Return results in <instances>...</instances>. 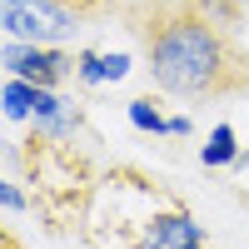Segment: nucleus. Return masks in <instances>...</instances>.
I'll return each mask as SVG.
<instances>
[{
    "mask_svg": "<svg viewBox=\"0 0 249 249\" xmlns=\"http://www.w3.org/2000/svg\"><path fill=\"white\" fill-rule=\"evenodd\" d=\"M144 75L175 100H219L249 90V55L204 5H164L140 25Z\"/></svg>",
    "mask_w": 249,
    "mask_h": 249,
    "instance_id": "f257e3e1",
    "label": "nucleus"
},
{
    "mask_svg": "<svg viewBox=\"0 0 249 249\" xmlns=\"http://www.w3.org/2000/svg\"><path fill=\"white\" fill-rule=\"evenodd\" d=\"M85 25V10L70 0H0V30L5 40L30 45H70Z\"/></svg>",
    "mask_w": 249,
    "mask_h": 249,
    "instance_id": "f03ea898",
    "label": "nucleus"
},
{
    "mask_svg": "<svg viewBox=\"0 0 249 249\" xmlns=\"http://www.w3.org/2000/svg\"><path fill=\"white\" fill-rule=\"evenodd\" d=\"M130 249H204V224L155 184L150 204L130 219Z\"/></svg>",
    "mask_w": 249,
    "mask_h": 249,
    "instance_id": "7ed1b4c3",
    "label": "nucleus"
},
{
    "mask_svg": "<svg viewBox=\"0 0 249 249\" xmlns=\"http://www.w3.org/2000/svg\"><path fill=\"white\" fill-rule=\"evenodd\" d=\"M0 65H5V75H20V80H35V85L60 90V85L75 75V55H70L65 45H30V40H5V45H0Z\"/></svg>",
    "mask_w": 249,
    "mask_h": 249,
    "instance_id": "20e7f679",
    "label": "nucleus"
},
{
    "mask_svg": "<svg viewBox=\"0 0 249 249\" xmlns=\"http://www.w3.org/2000/svg\"><path fill=\"white\" fill-rule=\"evenodd\" d=\"M65 100H60V90L50 85H35V80H20V75H5V90H0V110H5L10 124H35L55 115Z\"/></svg>",
    "mask_w": 249,
    "mask_h": 249,
    "instance_id": "39448f33",
    "label": "nucleus"
},
{
    "mask_svg": "<svg viewBox=\"0 0 249 249\" xmlns=\"http://www.w3.org/2000/svg\"><path fill=\"white\" fill-rule=\"evenodd\" d=\"M80 135H85V110H80L75 100H65L55 115L30 124V140H45V144H75Z\"/></svg>",
    "mask_w": 249,
    "mask_h": 249,
    "instance_id": "423d86ee",
    "label": "nucleus"
},
{
    "mask_svg": "<svg viewBox=\"0 0 249 249\" xmlns=\"http://www.w3.org/2000/svg\"><path fill=\"white\" fill-rule=\"evenodd\" d=\"M239 135H234V124L230 120H219L210 135H204V144H199V164L204 170H234L239 164Z\"/></svg>",
    "mask_w": 249,
    "mask_h": 249,
    "instance_id": "0eeeda50",
    "label": "nucleus"
},
{
    "mask_svg": "<svg viewBox=\"0 0 249 249\" xmlns=\"http://www.w3.org/2000/svg\"><path fill=\"white\" fill-rule=\"evenodd\" d=\"M124 120H130L140 135H170V115H160V105L150 95H135L130 105H124Z\"/></svg>",
    "mask_w": 249,
    "mask_h": 249,
    "instance_id": "6e6552de",
    "label": "nucleus"
},
{
    "mask_svg": "<svg viewBox=\"0 0 249 249\" xmlns=\"http://www.w3.org/2000/svg\"><path fill=\"white\" fill-rule=\"evenodd\" d=\"M75 80H80L85 90H100V85H105V50L80 45V50H75Z\"/></svg>",
    "mask_w": 249,
    "mask_h": 249,
    "instance_id": "1a4fd4ad",
    "label": "nucleus"
},
{
    "mask_svg": "<svg viewBox=\"0 0 249 249\" xmlns=\"http://www.w3.org/2000/svg\"><path fill=\"white\" fill-rule=\"evenodd\" d=\"M25 190H20V184L15 179H5V184H0V210H5V214H20V210H25Z\"/></svg>",
    "mask_w": 249,
    "mask_h": 249,
    "instance_id": "9d476101",
    "label": "nucleus"
},
{
    "mask_svg": "<svg viewBox=\"0 0 249 249\" xmlns=\"http://www.w3.org/2000/svg\"><path fill=\"white\" fill-rule=\"evenodd\" d=\"M130 75V55H105V85H120Z\"/></svg>",
    "mask_w": 249,
    "mask_h": 249,
    "instance_id": "9b49d317",
    "label": "nucleus"
},
{
    "mask_svg": "<svg viewBox=\"0 0 249 249\" xmlns=\"http://www.w3.org/2000/svg\"><path fill=\"white\" fill-rule=\"evenodd\" d=\"M170 135H175V140L195 135V120H190V115H170Z\"/></svg>",
    "mask_w": 249,
    "mask_h": 249,
    "instance_id": "f8f14e48",
    "label": "nucleus"
},
{
    "mask_svg": "<svg viewBox=\"0 0 249 249\" xmlns=\"http://www.w3.org/2000/svg\"><path fill=\"white\" fill-rule=\"evenodd\" d=\"M234 170H239V175H249V150L239 155V164H234Z\"/></svg>",
    "mask_w": 249,
    "mask_h": 249,
    "instance_id": "ddd939ff",
    "label": "nucleus"
},
{
    "mask_svg": "<svg viewBox=\"0 0 249 249\" xmlns=\"http://www.w3.org/2000/svg\"><path fill=\"white\" fill-rule=\"evenodd\" d=\"M230 5H234V10H239V15H249V0H230Z\"/></svg>",
    "mask_w": 249,
    "mask_h": 249,
    "instance_id": "4468645a",
    "label": "nucleus"
}]
</instances>
